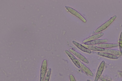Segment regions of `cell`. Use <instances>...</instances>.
Returning <instances> with one entry per match:
<instances>
[{
	"mask_svg": "<svg viewBox=\"0 0 122 81\" xmlns=\"http://www.w3.org/2000/svg\"><path fill=\"white\" fill-rule=\"evenodd\" d=\"M116 17L117 16L115 15L113 16V17L110 19L108 21L105 22V23L103 24L102 25L99 27L96 30L95 32L97 33L101 32L106 29L116 19Z\"/></svg>",
	"mask_w": 122,
	"mask_h": 81,
	"instance_id": "obj_1",
	"label": "cell"
},
{
	"mask_svg": "<svg viewBox=\"0 0 122 81\" xmlns=\"http://www.w3.org/2000/svg\"><path fill=\"white\" fill-rule=\"evenodd\" d=\"M65 7L66 8L67 10L68 11L71 13V14H72V15H75L76 17H78V18H79L81 20H82L84 22H86V19L83 16H82V15H81L80 13H78V12H77V11L76 10L73 9L71 7H68V6H66Z\"/></svg>",
	"mask_w": 122,
	"mask_h": 81,
	"instance_id": "obj_2",
	"label": "cell"
},
{
	"mask_svg": "<svg viewBox=\"0 0 122 81\" xmlns=\"http://www.w3.org/2000/svg\"><path fill=\"white\" fill-rule=\"evenodd\" d=\"M47 63L46 60L43 61L42 63L41 70V74L40 76V81H44L46 73L47 71Z\"/></svg>",
	"mask_w": 122,
	"mask_h": 81,
	"instance_id": "obj_3",
	"label": "cell"
},
{
	"mask_svg": "<svg viewBox=\"0 0 122 81\" xmlns=\"http://www.w3.org/2000/svg\"><path fill=\"white\" fill-rule=\"evenodd\" d=\"M105 65V62L104 61H103L101 62V64L99 66L97 72L96 76L94 81H98L99 78L101 77L103 70H104V66Z\"/></svg>",
	"mask_w": 122,
	"mask_h": 81,
	"instance_id": "obj_4",
	"label": "cell"
},
{
	"mask_svg": "<svg viewBox=\"0 0 122 81\" xmlns=\"http://www.w3.org/2000/svg\"><path fill=\"white\" fill-rule=\"evenodd\" d=\"M69 51L71 53L73 54L74 55L76 56L80 60L83 61L84 63H87V64L89 63V61L87 60V59L84 56L82 55L81 54L79 53V52H77V51H75V50H73V49H70L69 50Z\"/></svg>",
	"mask_w": 122,
	"mask_h": 81,
	"instance_id": "obj_5",
	"label": "cell"
},
{
	"mask_svg": "<svg viewBox=\"0 0 122 81\" xmlns=\"http://www.w3.org/2000/svg\"><path fill=\"white\" fill-rule=\"evenodd\" d=\"M66 53L67 54V55L69 57L72 61H73V63H74L77 67L78 68H80V63H79L78 60H77V59L72 54L71 52H70L68 50H66L65 51Z\"/></svg>",
	"mask_w": 122,
	"mask_h": 81,
	"instance_id": "obj_6",
	"label": "cell"
},
{
	"mask_svg": "<svg viewBox=\"0 0 122 81\" xmlns=\"http://www.w3.org/2000/svg\"><path fill=\"white\" fill-rule=\"evenodd\" d=\"M108 40L107 39H96L92 41H88L84 43V44L88 45H93L101 44L104 42H107Z\"/></svg>",
	"mask_w": 122,
	"mask_h": 81,
	"instance_id": "obj_7",
	"label": "cell"
},
{
	"mask_svg": "<svg viewBox=\"0 0 122 81\" xmlns=\"http://www.w3.org/2000/svg\"><path fill=\"white\" fill-rule=\"evenodd\" d=\"M119 45L118 44L102 43L97 45L96 46L98 47L106 49L107 48H110L118 47Z\"/></svg>",
	"mask_w": 122,
	"mask_h": 81,
	"instance_id": "obj_8",
	"label": "cell"
},
{
	"mask_svg": "<svg viewBox=\"0 0 122 81\" xmlns=\"http://www.w3.org/2000/svg\"><path fill=\"white\" fill-rule=\"evenodd\" d=\"M73 43L76 46L78 49H80L81 50L85 52H87V53L89 54L92 53L91 50H89L88 48H86V47L82 45H81L78 43L76 42V41L73 40L72 41Z\"/></svg>",
	"mask_w": 122,
	"mask_h": 81,
	"instance_id": "obj_9",
	"label": "cell"
},
{
	"mask_svg": "<svg viewBox=\"0 0 122 81\" xmlns=\"http://www.w3.org/2000/svg\"><path fill=\"white\" fill-rule=\"evenodd\" d=\"M104 35V34L103 33H101L93 35L92 36H91L89 37V38H87V39L84 40L83 42L84 43H85L90 41H92V40H95L96 39H97L99 38H101V37L102 36Z\"/></svg>",
	"mask_w": 122,
	"mask_h": 81,
	"instance_id": "obj_10",
	"label": "cell"
},
{
	"mask_svg": "<svg viewBox=\"0 0 122 81\" xmlns=\"http://www.w3.org/2000/svg\"><path fill=\"white\" fill-rule=\"evenodd\" d=\"M79 61V63H80L81 68L87 74H88V75L92 76H94L93 73H92L91 70L87 67L85 65H84L83 63L81 62V61Z\"/></svg>",
	"mask_w": 122,
	"mask_h": 81,
	"instance_id": "obj_11",
	"label": "cell"
},
{
	"mask_svg": "<svg viewBox=\"0 0 122 81\" xmlns=\"http://www.w3.org/2000/svg\"><path fill=\"white\" fill-rule=\"evenodd\" d=\"M83 45L90 50H92L95 51H99L101 52H103L105 51V49H103L98 47L96 46L93 45H85L84 44L82 45Z\"/></svg>",
	"mask_w": 122,
	"mask_h": 81,
	"instance_id": "obj_12",
	"label": "cell"
},
{
	"mask_svg": "<svg viewBox=\"0 0 122 81\" xmlns=\"http://www.w3.org/2000/svg\"><path fill=\"white\" fill-rule=\"evenodd\" d=\"M103 52L111 54L115 56H122V52L119 50H112V49H105Z\"/></svg>",
	"mask_w": 122,
	"mask_h": 81,
	"instance_id": "obj_13",
	"label": "cell"
},
{
	"mask_svg": "<svg viewBox=\"0 0 122 81\" xmlns=\"http://www.w3.org/2000/svg\"><path fill=\"white\" fill-rule=\"evenodd\" d=\"M97 54L99 55L108 58H109L114 59H117L118 58V57L117 56L113 55L109 53L103 52H98Z\"/></svg>",
	"mask_w": 122,
	"mask_h": 81,
	"instance_id": "obj_14",
	"label": "cell"
},
{
	"mask_svg": "<svg viewBox=\"0 0 122 81\" xmlns=\"http://www.w3.org/2000/svg\"><path fill=\"white\" fill-rule=\"evenodd\" d=\"M51 69L50 68L48 71L46 75V77L45 78L44 81H49L50 75H51Z\"/></svg>",
	"mask_w": 122,
	"mask_h": 81,
	"instance_id": "obj_15",
	"label": "cell"
},
{
	"mask_svg": "<svg viewBox=\"0 0 122 81\" xmlns=\"http://www.w3.org/2000/svg\"><path fill=\"white\" fill-rule=\"evenodd\" d=\"M119 43V46L120 47V50L122 52V32L121 33L120 37L119 40L118 41Z\"/></svg>",
	"mask_w": 122,
	"mask_h": 81,
	"instance_id": "obj_16",
	"label": "cell"
},
{
	"mask_svg": "<svg viewBox=\"0 0 122 81\" xmlns=\"http://www.w3.org/2000/svg\"><path fill=\"white\" fill-rule=\"evenodd\" d=\"M70 81H76L74 77L72 74H71L70 76Z\"/></svg>",
	"mask_w": 122,
	"mask_h": 81,
	"instance_id": "obj_17",
	"label": "cell"
},
{
	"mask_svg": "<svg viewBox=\"0 0 122 81\" xmlns=\"http://www.w3.org/2000/svg\"><path fill=\"white\" fill-rule=\"evenodd\" d=\"M101 80L102 81H112L109 80H108L107 79H106L103 78H101Z\"/></svg>",
	"mask_w": 122,
	"mask_h": 81,
	"instance_id": "obj_18",
	"label": "cell"
},
{
	"mask_svg": "<svg viewBox=\"0 0 122 81\" xmlns=\"http://www.w3.org/2000/svg\"><path fill=\"white\" fill-rule=\"evenodd\" d=\"M87 81H90V80H87Z\"/></svg>",
	"mask_w": 122,
	"mask_h": 81,
	"instance_id": "obj_19",
	"label": "cell"
}]
</instances>
